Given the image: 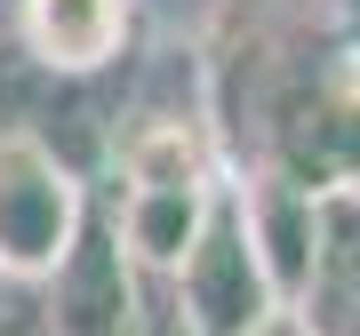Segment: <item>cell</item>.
<instances>
[{
    "label": "cell",
    "instance_id": "ba28073f",
    "mask_svg": "<svg viewBox=\"0 0 360 336\" xmlns=\"http://www.w3.org/2000/svg\"><path fill=\"white\" fill-rule=\"evenodd\" d=\"M112 168L120 184H208L217 153H208V129L193 112H136L112 136Z\"/></svg>",
    "mask_w": 360,
    "mask_h": 336
},
{
    "label": "cell",
    "instance_id": "7a4b0ae2",
    "mask_svg": "<svg viewBox=\"0 0 360 336\" xmlns=\"http://www.w3.org/2000/svg\"><path fill=\"white\" fill-rule=\"evenodd\" d=\"M89 200L96 193L56 153V136L25 129V120H0V280L8 288H32L65 257V240L80 233Z\"/></svg>",
    "mask_w": 360,
    "mask_h": 336
},
{
    "label": "cell",
    "instance_id": "6da1fadb",
    "mask_svg": "<svg viewBox=\"0 0 360 336\" xmlns=\"http://www.w3.org/2000/svg\"><path fill=\"white\" fill-rule=\"evenodd\" d=\"M168 297H176V328L184 336H248V328H264L288 304L272 288V272H264L257 233H248L240 176L208 184V208H200L193 240H184L176 272H168Z\"/></svg>",
    "mask_w": 360,
    "mask_h": 336
},
{
    "label": "cell",
    "instance_id": "8fae6325",
    "mask_svg": "<svg viewBox=\"0 0 360 336\" xmlns=\"http://www.w3.org/2000/svg\"><path fill=\"white\" fill-rule=\"evenodd\" d=\"M321 336H360V321H312Z\"/></svg>",
    "mask_w": 360,
    "mask_h": 336
},
{
    "label": "cell",
    "instance_id": "277c9868",
    "mask_svg": "<svg viewBox=\"0 0 360 336\" xmlns=\"http://www.w3.org/2000/svg\"><path fill=\"white\" fill-rule=\"evenodd\" d=\"M16 32L49 80H89L120 65L136 32V0H16Z\"/></svg>",
    "mask_w": 360,
    "mask_h": 336
},
{
    "label": "cell",
    "instance_id": "52a82bcc",
    "mask_svg": "<svg viewBox=\"0 0 360 336\" xmlns=\"http://www.w3.org/2000/svg\"><path fill=\"white\" fill-rule=\"evenodd\" d=\"M208 184H120V200H104L120 240H129V257H136V272H160V280L176 272L184 240H193V224L208 208Z\"/></svg>",
    "mask_w": 360,
    "mask_h": 336
},
{
    "label": "cell",
    "instance_id": "8992f818",
    "mask_svg": "<svg viewBox=\"0 0 360 336\" xmlns=\"http://www.w3.org/2000/svg\"><path fill=\"white\" fill-rule=\"evenodd\" d=\"M240 200H248V233H257V248H264L272 288H281L288 304H304V280H312V208H321V193L296 184V176H281V168H264V176L240 184Z\"/></svg>",
    "mask_w": 360,
    "mask_h": 336
},
{
    "label": "cell",
    "instance_id": "7c38bea8",
    "mask_svg": "<svg viewBox=\"0 0 360 336\" xmlns=\"http://www.w3.org/2000/svg\"><path fill=\"white\" fill-rule=\"evenodd\" d=\"M0 297H8V280H0Z\"/></svg>",
    "mask_w": 360,
    "mask_h": 336
},
{
    "label": "cell",
    "instance_id": "30bf717a",
    "mask_svg": "<svg viewBox=\"0 0 360 336\" xmlns=\"http://www.w3.org/2000/svg\"><path fill=\"white\" fill-rule=\"evenodd\" d=\"M248 336H321V328H312V312H304V304H281L264 328H248Z\"/></svg>",
    "mask_w": 360,
    "mask_h": 336
},
{
    "label": "cell",
    "instance_id": "5b68a950",
    "mask_svg": "<svg viewBox=\"0 0 360 336\" xmlns=\"http://www.w3.org/2000/svg\"><path fill=\"white\" fill-rule=\"evenodd\" d=\"M281 176L312 193H360V80H321L281 120Z\"/></svg>",
    "mask_w": 360,
    "mask_h": 336
},
{
    "label": "cell",
    "instance_id": "9c48e42d",
    "mask_svg": "<svg viewBox=\"0 0 360 336\" xmlns=\"http://www.w3.org/2000/svg\"><path fill=\"white\" fill-rule=\"evenodd\" d=\"M312 321H360V193H321L312 208Z\"/></svg>",
    "mask_w": 360,
    "mask_h": 336
},
{
    "label": "cell",
    "instance_id": "3957f363",
    "mask_svg": "<svg viewBox=\"0 0 360 336\" xmlns=\"http://www.w3.org/2000/svg\"><path fill=\"white\" fill-rule=\"evenodd\" d=\"M136 257L129 240H120L112 208L89 200V217H80V233L65 240V257L40 272V297H49V336H136Z\"/></svg>",
    "mask_w": 360,
    "mask_h": 336
}]
</instances>
